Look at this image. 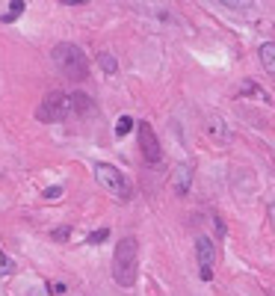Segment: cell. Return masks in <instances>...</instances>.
<instances>
[{"label":"cell","mask_w":275,"mask_h":296,"mask_svg":"<svg viewBox=\"0 0 275 296\" xmlns=\"http://www.w3.org/2000/svg\"><path fill=\"white\" fill-rule=\"evenodd\" d=\"M59 195H62V187H48L45 190V199H51V202H56Z\"/></svg>","instance_id":"obj_17"},{"label":"cell","mask_w":275,"mask_h":296,"mask_svg":"<svg viewBox=\"0 0 275 296\" xmlns=\"http://www.w3.org/2000/svg\"><path fill=\"white\" fill-rule=\"evenodd\" d=\"M169 184H172L175 195H187L192 187V163H178L169 175Z\"/></svg>","instance_id":"obj_7"},{"label":"cell","mask_w":275,"mask_h":296,"mask_svg":"<svg viewBox=\"0 0 275 296\" xmlns=\"http://www.w3.org/2000/svg\"><path fill=\"white\" fill-rule=\"evenodd\" d=\"M136 130H139V148H142V157H145V163L157 166V163L163 160V148H160V140H157L154 127H151L148 122H139Z\"/></svg>","instance_id":"obj_5"},{"label":"cell","mask_w":275,"mask_h":296,"mask_svg":"<svg viewBox=\"0 0 275 296\" xmlns=\"http://www.w3.org/2000/svg\"><path fill=\"white\" fill-rule=\"evenodd\" d=\"M258 56H260V65H263V71L269 74L275 80V42H263L258 48Z\"/></svg>","instance_id":"obj_9"},{"label":"cell","mask_w":275,"mask_h":296,"mask_svg":"<svg viewBox=\"0 0 275 296\" xmlns=\"http://www.w3.org/2000/svg\"><path fill=\"white\" fill-rule=\"evenodd\" d=\"M107 237H110V231H107V228H98V231H92V234L86 237V243L89 246H98V243H104Z\"/></svg>","instance_id":"obj_15"},{"label":"cell","mask_w":275,"mask_h":296,"mask_svg":"<svg viewBox=\"0 0 275 296\" xmlns=\"http://www.w3.org/2000/svg\"><path fill=\"white\" fill-rule=\"evenodd\" d=\"M51 59H53V65L62 71V77H68L74 83H80V80L89 77V59L74 42H59L51 51Z\"/></svg>","instance_id":"obj_2"},{"label":"cell","mask_w":275,"mask_h":296,"mask_svg":"<svg viewBox=\"0 0 275 296\" xmlns=\"http://www.w3.org/2000/svg\"><path fill=\"white\" fill-rule=\"evenodd\" d=\"M24 9H27V3H24V0H12V3H9V9L0 15V21H3V24H12L15 18H21V12H24Z\"/></svg>","instance_id":"obj_11"},{"label":"cell","mask_w":275,"mask_h":296,"mask_svg":"<svg viewBox=\"0 0 275 296\" xmlns=\"http://www.w3.org/2000/svg\"><path fill=\"white\" fill-rule=\"evenodd\" d=\"M12 273H15V261L0 249V276H12Z\"/></svg>","instance_id":"obj_14"},{"label":"cell","mask_w":275,"mask_h":296,"mask_svg":"<svg viewBox=\"0 0 275 296\" xmlns=\"http://www.w3.org/2000/svg\"><path fill=\"white\" fill-rule=\"evenodd\" d=\"M139 276V240L136 237H121V243L116 246L113 255V279L121 287L136 284Z\"/></svg>","instance_id":"obj_1"},{"label":"cell","mask_w":275,"mask_h":296,"mask_svg":"<svg viewBox=\"0 0 275 296\" xmlns=\"http://www.w3.org/2000/svg\"><path fill=\"white\" fill-rule=\"evenodd\" d=\"M68 116H77L74 113V95L68 92H48L39 104V119L42 122H65Z\"/></svg>","instance_id":"obj_4"},{"label":"cell","mask_w":275,"mask_h":296,"mask_svg":"<svg viewBox=\"0 0 275 296\" xmlns=\"http://www.w3.org/2000/svg\"><path fill=\"white\" fill-rule=\"evenodd\" d=\"M195 261H198V270H201V279L210 281L213 279V267H216V246L210 237H195Z\"/></svg>","instance_id":"obj_6"},{"label":"cell","mask_w":275,"mask_h":296,"mask_svg":"<svg viewBox=\"0 0 275 296\" xmlns=\"http://www.w3.org/2000/svg\"><path fill=\"white\" fill-rule=\"evenodd\" d=\"M95 178H98V184H101L110 195H116L119 202H130L133 187H130V181L121 175L119 166H113V163H95Z\"/></svg>","instance_id":"obj_3"},{"label":"cell","mask_w":275,"mask_h":296,"mask_svg":"<svg viewBox=\"0 0 275 296\" xmlns=\"http://www.w3.org/2000/svg\"><path fill=\"white\" fill-rule=\"evenodd\" d=\"M68 234H71V228H56V231H53L51 237H53V240H65Z\"/></svg>","instance_id":"obj_18"},{"label":"cell","mask_w":275,"mask_h":296,"mask_svg":"<svg viewBox=\"0 0 275 296\" xmlns=\"http://www.w3.org/2000/svg\"><path fill=\"white\" fill-rule=\"evenodd\" d=\"M101 65L107 71H116V59H113V53H101Z\"/></svg>","instance_id":"obj_16"},{"label":"cell","mask_w":275,"mask_h":296,"mask_svg":"<svg viewBox=\"0 0 275 296\" xmlns=\"http://www.w3.org/2000/svg\"><path fill=\"white\" fill-rule=\"evenodd\" d=\"M240 98H255L258 104H272V98H269V92L266 89H260L255 80H246V83H240Z\"/></svg>","instance_id":"obj_8"},{"label":"cell","mask_w":275,"mask_h":296,"mask_svg":"<svg viewBox=\"0 0 275 296\" xmlns=\"http://www.w3.org/2000/svg\"><path fill=\"white\" fill-rule=\"evenodd\" d=\"M269 213H272V219H275V205H269Z\"/></svg>","instance_id":"obj_19"},{"label":"cell","mask_w":275,"mask_h":296,"mask_svg":"<svg viewBox=\"0 0 275 296\" xmlns=\"http://www.w3.org/2000/svg\"><path fill=\"white\" fill-rule=\"evenodd\" d=\"M207 134H210L213 140H219V142L231 140V130L225 127V122L219 119V116H210V119H207Z\"/></svg>","instance_id":"obj_10"},{"label":"cell","mask_w":275,"mask_h":296,"mask_svg":"<svg viewBox=\"0 0 275 296\" xmlns=\"http://www.w3.org/2000/svg\"><path fill=\"white\" fill-rule=\"evenodd\" d=\"M92 110V98L83 92H74V113H89Z\"/></svg>","instance_id":"obj_12"},{"label":"cell","mask_w":275,"mask_h":296,"mask_svg":"<svg viewBox=\"0 0 275 296\" xmlns=\"http://www.w3.org/2000/svg\"><path fill=\"white\" fill-rule=\"evenodd\" d=\"M133 130V119L130 116H119V122H116V137H127Z\"/></svg>","instance_id":"obj_13"}]
</instances>
